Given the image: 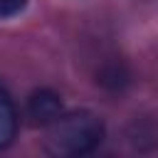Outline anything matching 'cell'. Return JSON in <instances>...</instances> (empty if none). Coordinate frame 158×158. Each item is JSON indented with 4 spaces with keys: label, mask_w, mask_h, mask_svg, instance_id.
Returning <instances> with one entry per match:
<instances>
[{
    "label": "cell",
    "mask_w": 158,
    "mask_h": 158,
    "mask_svg": "<svg viewBox=\"0 0 158 158\" xmlns=\"http://www.w3.org/2000/svg\"><path fill=\"white\" fill-rule=\"evenodd\" d=\"M104 138V123L91 111H69L49 121L47 151L54 156H86Z\"/></svg>",
    "instance_id": "obj_1"
},
{
    "label": "cell",
    "mask_w": 158,
    "mask_h": 158,
    "mask_svg": "<svg viewBox=\"0 0 158 158\" xmlns=\"http://www.w3.org/2000/svg\"><path fill=\"white\" fill-rule=\"evenodd\" d=\"M59 114H62V101H59L57 94H52V91H37V94H32V99H30V116L35 121L49 123Z\"/></svg>",
    "instance_id": "obj_2"
},
{
    "label": "cell",
    "mask_w": 158,
    "mask_h": 158,
    "mask_svg": "<svg viewBox=\"0 0 158 158\" xmlns=\"http://www.w3.org/2000/svg\"><path fill=\"white\" fill-rule=\"evenodd\" d=\"M15 128H17L15 106H12L10 96L0 89V148H5V146L15 138Z\"/></svg>",
    "instance_id": "obj_3"
},
{
    "label": "cell",
    "mask_w": 158,
    "mask_h": 158,
    "mask_svg": "<svg viewBox=\"0 0 158 158\" xmlns=\"http://www.w3.org/2000/svg\"><path fill=\"white\" fill-rule=\"evenodd\" d=\"M25 5H27V0H0V20L20 15L25 10Z\"/></svg>",
    "instance_id": "obj_4"
}]
</instances>
